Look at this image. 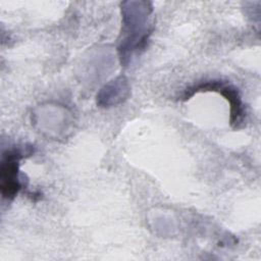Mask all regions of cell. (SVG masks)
<instances>
[{
	"label": "cell",
	"instance_id": "cell-1",
	"mask_svg": "<svg viewBox=\"0 0 261 261\" xmlns=\"http://www.w3.org/2000/svg\"><path fill=\"white\" fill-rule=\"evenodd\" d=\"M30 154H32V147L12 149L7 151L6 154H3L0 168V187L3 198L8 200L13 199L21 189L18 178V164L25 155Z\"/></svg>",
	"mask_w": 261,
	"mask_h": 261
},
{
	"label": "cell",
	"instance_id": "cell-2",
	"mask_svg": "<svg viewBox=\"0 0 261 261\" xmlns=\"http://www.w3.org/2000/svg\"><path fill=\"white\" fill-rule=\"evenodd\" d=\"M200 91H215L219 92L223 97H225L230 105V124L233 127H239L244 118V106L238 91L233 87L216 81L206 82L194 87L193 89L187 90L185 99H188V97H191L196 92Z\"/></svg>",
	"mask_w": 261,
	"mask_h": 261
}]
</instances>
